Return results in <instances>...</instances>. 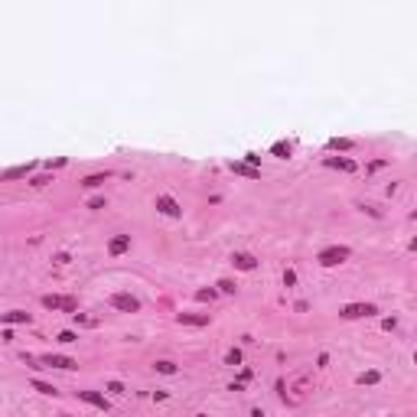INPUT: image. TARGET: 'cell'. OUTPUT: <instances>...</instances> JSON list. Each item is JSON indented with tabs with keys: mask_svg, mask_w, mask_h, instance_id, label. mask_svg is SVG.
<instances>
[{
	"mask_svg": "<svg viewBox=\"0 0 417 417\" xmlns=\"http://www.w3.org/2000/svg\"><path fill=\"white\" fill-rule=\"evenodd\" d=\"M349 248L345 245H332V248H323V251H319V264H323V267H336V264H342V261H349Z\"/></svg>",
	"mask_w": 417,
	"mask_h": 417,
	"instance_id": "6da1fadb",
	"label": "cell"
},
{
	"mask_svg": "<svg viewBox=\"0 0 417 417\" xmlns=\"http://www.w3.org/2000/svg\"><path fill=\"white\" fill-rule=\"evenodd\" d=\"M378 307L375 303H345L342 310H339V316L342 319H365V316H375Z\"/></svg>",
	"mask_w": 417,
	"mask_h": 417,
	"instance_id": "7a4b0ae2",
	"label": "cell"
},
{
	"mask_svg": "<svg viewBox=\"0 0 417 417\" xmlns=\"http://www.w3.org/2000/svg\"><path fill=\"white\" fill-rule=\"evenodd\" d=\"M111 307L121 310V313H137L141 310V300L130 294H124V290H117V294H111Z\"/></svg>",
	"mask_w": 417,
	"mask_h": 417,
	"instance_id": "3957f363",
	"label": "cell"
},
{
	"mask_svg": "<svg viewBox=\"0 0 417 417\" xmlns=\"http://www.w3.org/2000/svg\"><path fill=\"white\" fill-rule=\"evenodd\" d=\"M39 362L49 365V368H62V372H75V368H79V362H75L72 356H52V352H49V356H43Z\"/></svg>",
	"mask_w": 417,
	"mask_h": 417,
	"instance_id": "277c9868",
	"label": "cell"
},
{
	"mask_svg": "<svg viewBox=\"0 0 417 417\" xmlns=\"http://www.w3.org/2000/svg\"><path fill=\"white\" fill-rule=\"evenodd\" d=\"M43 307L46 310H65V313H75V310H79V303H75L72 300V297H43Z\"/></svg>",
	"mask_w": 417,
	"mask_h": 417,
	"instance_id": "5b68a950",
	"label": "cell"
},
{
	"mask_svg": "<svg viewBox=\"0 0 417 417\" xmlns=\"http://www.w3.org/2000/svg\"><path fill=\"white\" fill-rule=\"evenodd\" d=\"M157 208L163 215H170V219H179V215H183V208H179V202L173 196H157Z\"/></svg>",
	"mask_w": 417,
	"mask_h": 417,
	"instance_id": "8992f818",
	"label": "cell"
},
{
	"mask_svg": "<svg viewBox=\"0 0 417 417\" xmlns=\"http://www.w3.org/2000/svg\"><path fill=\"white\" fill-rule=\"evenodd\" d=\"M232 264L238 270H254V267H258V258H254V254H248V251H235L232 254Z\"/></svg>",
	"mask_w": 417,
	"mask_h": 417,
	"instance_id": "52a82bcc",
	"label": "cell"
},
{
	"mask_svg": "<svg viewBox=\"0 0 417 417\" xmlns=\"http://www.w3.org/2000/svg\"><path fill=\"white\" fill-rule=\"evenodd\" d=\"M33 170H36V163H23V166H13V170H4V173H0V179H4V183H10V179H23V176H30Z\"/></svg>",
	"mask_w": 417,
	"mask_h": 417,
	"instance_id": "ba28073f",
	"label": "cell"
},
{
	"mask_svg": "<svg viewBox=\"0 0 417 417\" xmlns=\"http://www.w3.org/2000/svg\"><path fill=\"white\" fill-rule=\"evenodd\" d=\"M130 248V235H114V238L108 241V254L111 258H117V254H124Z\"/></svg>",
	"mask_w": 417,
	"mask_h": 417,
	"instance_id": "9c48e42d",
	"label": "cell"
},
{
	"mask_svg": "<svg viewBox=\"0 0 417 417\" xmlns=\"http://www.w3.org/2000/svg\"><path fill=\"white\" fill-rule=\"evenodd\" d=\"M0 323H7V326L26 323V326H30V323H33V316H30V313H23V310H10V313H0Z\"/></svg>",
	"mask_w": 417,
	"mask_h": 417,
	"instance_id": "30bf717a",
	"label": "cell"
},
{
	"mask_svg": "<svg viewBox=\"0 0 417 417\" xmlns=\"http://www.w3.org/2000/svg\"><path fill=\"white\" fill-rule=\"evenodd\" d=\"M176 319L183 326H208V313H179Z\"/></svg>",
	"mask_w": 417,
	"mask_h": 417,
	"instance_id": "8fae6325",
	"label": "cell"
},
{
	"mask_svg": "<svg viewBox=\"0 0 417 417\" xmlns=\"http://www.w3.org/2000/svg\"><path fill=\"white\" fill-rule=\"evenodd\" d=\"M326 166L342 170V173H356V160H345V157H326Z\"/></svg>",
	"mask_w": 417,
	"mask_h": 417,
	"instance_id": "7c38bea8",
	"label": "cell"
},
{
	"mask_svg": "<svg viewBox=\"0 0 417 417\" xmlns=\"http://www.w3.org/2000/svg\"><path fill=\"white\" fill-rule=\"evenodd\" d=\"M79 398L82 401H88V404H95V407H101V411H108V398H104V394H98V391H79Z\"/></svg>",
	"mask_w": 417,
	"mask_h": 417,
	"instance_id": "4fadbf2b",
	"label": "cell"
},
{
	"mask_svg": "<svg viewBox=\"0 0 417 417\" xmlns=\"http://www.w3.org/2000/svg\"><path fill=\"white\" fill-rule=\"evenodd\" d=\"M108 176H111V173H92V176L82 179V186H85V189H98V186L108 183Z\"/></svg>",
	"mask_w": 417,
	"mask_h": 417,
	"instance_id": "5bb4252c",
	"label": "cell"
},
{
	"mask_svg": "<svg viewBox=\"0 0 417 417\" xmlns=\"http://www.w3.org/2000/svg\"><path fill=\"white\" fill-rule=\"evenodd\" d=\"M235 173H241V176H251V179H258L261 176V170H254V166H248V163H228Z\"/></svg>",
	"mask_w": 417,
	"mask_h": 417,
	"instance_id": "9a60e30c",
	"label": "cell"
},
{
	"mask_svg": "<svg viewBox=\"0 0 417 417\" xmlns=\"http://www.w3.org/2000/svg\"><path fill=\"white\" fill-rule=\"evenodd\" d=\"M30 385H33V388H36V391H39V394H59V391H55V388L49 385V381H43V378H33V381H30Z\"/></svg>",
	"mask_w": 417,
	"mask_h": 417,
	"instance_id": "2e32d148",
	"label": "cell"
},
{
	"mask_svg": "<svg viewBox=\"0 0 417 417\" xmlns=\"http://www.w3.org/2000/svg\"><path fill=\"white\" fill-rule=\"evenodd\" d=\"M378 378H381V375L372 368V372H362V375H359V385H378Z\"/></svg>",
	"mask_w": 417,
	"mask_h": 417,
	"instance_id": "e0dca14e",
	"label": "cell"
},
{
	"mask_svg": "<svg viewBox=\"0 0 417 417\" xmlns=\"http://www.w3.org/2000/svg\"><path fill=\"white\" fill-rule=\"evenodd\" d=\"M59 342H65V345L79 342V332H72V329H62V332H59Z\"/></svg>",
	"mask_w": 417,
	"mask_h": 417,
	"instance_id": "ac0fdd59",
	"label": "cell"
},
{
	"mask_svg": "<svg viewBox=\"0 0 417 417\" xmlns=\"http://www.w3.org/2000/svg\"><path fill=\"white\" fill-rule=\"evenodd\" d=\"M154 368H157L160 375H176V365H173V362H166V359H163V362H157Z\"/></svg>",
	"mask_w": 417,
	"mask_h": 417,
	"instance_id": "d6986e66",
	"label": "cell"
},
{
	"mask_svg": "<svg viewBox=\"0 0 417 417\" xmlns=\"http://www.w3.org/2000/svg\"><path fill=\"white\" fill-rule=\"evenodd\" d=\"M225 365H241V349H228Z\"/></svg>",
	"mask_w": 417,
	"mask_h": 417,
	"instance_id": "ffe728a7",
	"label": "cell"
},
{
	"mask_svg": "<svg viewBox=\"0 0 417 417\" xmlns=\"http://www.w3.org/2000/svg\"><path fill=\"white\" fill-rule=\"evenodd\" d=\"M270 150H274L277 157H290V144H284V141H281V144H274Z\"/></svg>",
	"mask_w": 417,
	"mask_h": 417,
	"instance_id": "44dd1931",
	"label": "cell"
},
{
	"mask_svg": "<svg viewBox=\"0 0 417 417\" xmlns=\"http://www.w3.org/2000/svg\"><path fill=\"white\" fill-rule=\"evenodd\" d=\"M349 147H352V141H339V137L329 141V150H349Z\"/></svg>",
	"mask_w": 417,
	"mask_h": 417,
	"instance_id": "7402d4cb",
	"label": "cell"
},
{
	"mask_svg": "<svg viewBox=\"0 0 417 417\" xmlns=\"http://www.w3.org/2000/svg\"><path fill=\"white\" fill-rule=\"evenodd\" d=\"M196 300H215V290H212V287H208V290H205V287L196 290Z\"/></svg>",
	"mask_w": 417,
	"mask_h": 417,
	"instance_id": "603a6c76",
	"label": "cell"
},
{
	"mask_svg": "<svg viewBox=\"0 0 417 417\" xmlns=\"http://www.w3.org/2000/svg\"><path fill=\"white\" fill-rule=\"evenodd\" d=\"M219 290L222 294H235L238 287H235V281H219Z\"/></svg>",
	"mask_w": 417,
	"mask_h": 417,
	"instance_id": "cb8c5ba5",
	"label": "cell"
},
{
	"mask_svg": "<svg viewBox=\"0 0 417 417\" xmlns=\"http://www.w3.org/2000/svg\"><path fill=\"white\" fill-rule=\"evenodd\" d=\"M88 208H95V212L104 208V196H92V199H88Z\"/></svg>",
	"mask_w": 417,
	"mask_h": 417,
	"instance_id": "d4e9b609",
	"label": "cell"
},
{
	"mask_svg": "<svg viewBox=\"0 0 417 417\" xmlns=\"http://www.w3.org/2000/svg\"><path fill=\"white\" fill-rule=\"evenodd\" d=\"M108 391L111 394H124V385H121V381H108Z\"/></svg>",
	"mask_w": 417,
	"mask_h": 417,
	"instance_id": "484cf974",
	"label": "cell"
},
{
	"mask_svg": "<svg viewBox=\"0 0 417 417\" xmlns=\"http://www.w3.org/2000/svg\"><path fill=\"white\" fill-rule=\"evenodd\" d=\"M284 284H287V287H294V284H297V274H294V270H284Z\"/></svg>",
	"mask_w": 417,
	"mask_h": 417,
	"instance_id": "4316f807",
	"label": "cell"
},
{
	"mask_svg": "<svg viewBox=\"0 0 417 417\" xmlns=\"http://www.w3.org/2000/svg\"><path fill=\"white\" fill-rule=\"evenodd\" d=\"M46 183H52V179L49 176H36V179H33V186H36V189H39V186H46Z\"/></svg>",
	"mask_w": 417,
	"mask_h": 417,
	"instance_id": "83f0119b",
	"label": "cell"
},
{
	"mask_svg": "<svg viewBox=\"0 0 417 417\" xmlns=\"http://www.w3.org/2000/svg\"><path fill=\"white\" fill-rule=\"evenodd\" d=\"M196 417H208V414H196Z\"/></svg>",
	"mask_w": 417,
	"mask_h": 417,
	"instance_id": "f1b7e54d",
	"label": "cell"
}]
</instances>
